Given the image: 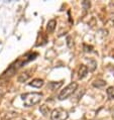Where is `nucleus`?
Instances as JSON below:
<instances>
[{"label":"nucleus","instance_id":"obj_15","mask_svg":"<svg viewBox=\"0 0 114 120\" xmlns=\"http://www.w3.org/2000/svg\"><path fill=\"white\" fill-rule=\"evenodd\" d=\"M82 5L85 10H87V9H89V7L91 6V3H90V1H87V0H84V1L82 2Z\"/></svg>","mask_w":114,"mask_h":120},{"label":"nucleus","instance_id":"obj_11","mask_svg":"<svg viewBox=\"0 0 114 120\" xmlns=\"http://www.w3.org/2000/svg\"><path fill=\"white\" fill-rule=\"evenodd\" d=\"M88 62H89V66L87 67V68H88V71H91V72L95 71V69H96V67H97L96 61H95V60H93V59H90Z\"/></svg>","mask_w":114,"mask_h":120},{"label":"nucleus","instance_id":"obj_10","mask_svg":"<svg viewBox=\"0 0 114 120\" xmlns=\"http://www.w3.org/2000/svg\"><path fill=\"white\" fill-rule=\"evenodd\" d=\"M93 87L95 88H98V89H102L106 86V82L103 81V80H95L93 83H92Z\"/></svg>","mask_w":114,"mask_h":120},{"label":"nucleus","instance_id":"obj_2","mask_svg":"<svg viewBox=\"0 0 114 120\" xmlns=\"http://www.w3.org/2000/svg\"><path fill=\"white\" fill-rule=\"evenodd\" d=\"M23 104L26 107H31V106L36 105L38 103L41 102V100L42 98V93H26V94L21 95Z\"/></svg>","mask_w":114,"mask_h":120},{"label":"nucleus","instance_id":"obj_19","mask_svg":"<svg viewBox=\"0 0 114 120\" xmlns=\"http://www.w3.org/2000/svg\"><path fill=\"white\" fill-rule=\"evenodd\" d=\"M0 96H1V95H0Z\"/></svg>","mask_w":114,"mask_h":120},{"label":"nucleus","instance_id":"obj_9","mask_svg":"<svg viewBox=\"0 0 114 120\" xmlns=\"http://www.w3.org/2000/svg\"><path fill=\"white\" fill-rule=\"evenodd\" d=\"M17 114H18V113L14 112V111L7 112V113H5L4 116L2 117V120H12V119H14L16 116H17Z\"/></svg>","mask_w":114,"mask_h":120},{"label":"nucleus","instance_id":"obj_5","mask_svg":"<svg viewBox=\"0 0 114 120\" xmlns=\"http://www.w3.org/2000/svg\"><path fill=\"white\" fill-rule=\"evenodd\" d=\"M63 81H59V82H49L48 84V89H49L51 91H56L59 88H61L63 86Z\"/></svg>","mask_w":114,"mask_h":120},{"label":"nucleus","instance_id":"obj_14","mask_svg":"<svg viewBox=\"0 0 114 120\" xmlns=\"http://www.w3.org/2000/svg\"><path fill=\"white\" fill-rule=\"evenodd\" d=\"M107 95H108L109 99H114V87L113 86H110V87L107 88Z\"/></svg>","mask_w":114,"mask_h":120},{"label":"nucleus","instance_id":"obj_1","mask_svg":"<svg viewBox=\"0 0 114 120\" xmlns=\"http://www.w3.org/2000/svg\"><path fill=\"white\" fill-rule=\"evenodd\" d=\"M38 56V54L36 52H32V54H26L24 56H22L21 59H18L16 62H14L13 64L9 67V68L6 70V71L3 73V75L1 76V78H3V77H9V76H12L13 74L15 73V71H17L18 69H20L21 67H23L25 64H27L28 62H30L31 60H34L35 56Z\"/></svg>","mask_w":114,"mask_h":120},{"label":"nucleus","instance_id":"obj_18","mask_svg":"<svg viewBox=\"0 0 114 120\" xmlns=\"http://www.w3.org/2000/svg\"><path fill=\"white\" fill-rule=\"evenodd\" d=\"M19 120H25V119H19Z\"/></svg>","mask_w":114,"mask_h":120},{"label":"nucleus","instance_id":"obj_12","mask_svg":"<svg viewBox=\"0 0 114 120\" xmlns=\"http://www.w3.org/2000/svg\"><path fill=\"white\" fill-rule=\"evenodd\" d=\"M29 77H30V76H29L28 73H22V74H20V75L18 76L17 80H18L19 83H23V82H25L26 80L29 78Z\"/></svg>","mask_w":114,"mask_h":120},{"label":"nucleus","instance_id":"obj_4","mask_svg":"<svg viewBox=\"0 0 114 120\" xmlns=\"http://www.w3.org/2000/svg\"><path fill=\"white\" fill-rule=\"evenodd\" d=\"M69 117L68 112L63 108H56L51 113L52 120H67Z\"/></svg>","mask_w":114,"mask_h":120},{"label":"nucleus","instance_id":"obj_17","mask_svg":"<svg viewBox=\"0 0 114 120\" xmlns=\"http://www.w3.org/2000/svg\"><path fill=\"white\" fill-rule=\"evenodd\" d=\"M67 45H68V46H69V48L70 49H71L72 48V46H73V45H74V42L72 41V36H67Z\"/></svg>","mask_w":114,"mask_h":120},{"label":"nucleus","instance_id":"obj_3","mask_svg":"<svg viewBox=\"0 0 114 120\" xmlns=\"http://www.w3.org/2000/svg\"><path fill=\"white\" fill-rule=\"evenodd\" d=\"M77 88H78V84L76 82H72L71 84H69L64 90H62V92L59 94V100L63 101V100H66L67 98H69L70 96L75 93Z\"/></svg>","mask_w":114,"mask_h":120},{"label":"nucleus","instance_id":"obj_7","mask_svg":"<svg viewBox=\"0 0 114 120\" xmlns=\"http://www.w3.org/2000/svg\"><path fill=\"white\" fill-rule=\"evenodd\" d=\"M88 74V68H87V66L85 65H81V67L79 68V71H78V75H79V78L80 79H83L85 78Z\"/></svg>","mask_w":114,"mask_h":120},{"label":"nucleus","instance_id":"obj_16","mask_svg":"<svg viewBox=\"0 0 114 120\" xmlns=\"http://www.w3.org/2000/svg\"><path fill=\"white\" fill-rule=\"evenodd\" d=\"M84 52H93V46L92 45H84Z\"/></svg>","mask_w":114,"mask_h":120},{"label":"nucleus","instance_id":"obj_8","mask_svg":"<svg viewBox=\"0 0 114 120\" xmlns=\"http://www.w3.org/2000/svg\"><path fill=\"white\" fill-rule=\"evenodd\" d=\"M56 25H57V21L55 19H51L48 22V24H46V32H49V33L53 32V30L56 28Z\"/></svg>","mask_w":114,"mask_h":120},{"label":"nucleus","instance_id":"obj_6","mask_svg":"<svg viewBox=\"0 0 114 120\" xmlns=\"http://www.w3.org/2000/svg\"><path fill=\"white\" fill-rule=\"evenodd\" d=\"M43 80L42 79H34V80H32L31 82H29L28 83V85L29 86H32V87H34V88H41L43 86Z\"/></svg>","mask_w":114,"mask_h":120},{"label":"nucleus","instance_id":"obj_13","mask_svg":"<svg viewBox=\"0 0 114 120\" xmlns=\"http://www.w3.org/2000/svg\"><path fill=\"white\" fill-rule=\"evenodd\" d=\"M39 111H41L45 116H46L49 113V111H51V109H49V107L46 105H42L41 107H39Z\"/></svg>","mask_w":114,"mask_h":120}]
</instances>
